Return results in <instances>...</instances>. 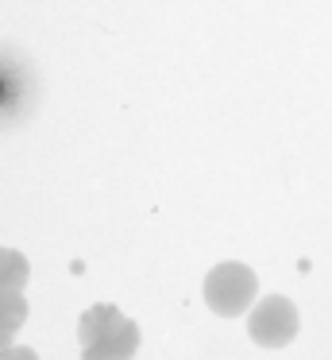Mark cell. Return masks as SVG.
<instances>
[{
  "label": "cell",
  "instance_id": "cell-1",
  "mask_svg": "<svg viewBox=\"0 0 332 360\" xmlns=\"http://www.w3.org/2000/svg\"><path fill=\"white\" fill-rule=\"evenodd\" d=\"M77 341H81V360H131L139 349V326L124 318L116 306L97 302L77 321Z\"/></svg>",
  "mask_w": 332,
  "mask_h": 360
},
{
  "label": "cell",
  "instance_id": "cell-2",
  "mask_svg": "<svg viewBox=\"0 0 332 360\" xmlns=\"http://www.w3.org/2000/svg\"><path fill=\"white\" fill-rule=\"evenodd\" d=\"M255 295H259V279L247 264H236V259H224L213 271L205 275V302L213 314L220 318H239V314L251 310Z\"/></svg>",
  "mask_w": 332,
  "mask_h": 360
},
{
  "label": "cell",
  "instance_id": "cell-3",
  "mask_svg": "<svg viewBox=\"0 0 332 360\" xmlns=\"http://www.w3.org/2000/svg\"><path fill=\"white\" fill-rule=\"evenodd\" d=\"M298 306L286 295H267L251 314H247V333H251L255 345L263 349H286V345L298 337Z\"/></svg>",
  "mask_w": 332,
  "mask_h": 360
},
{
  "label": "cell",
  "instance_id": "cell-4",
  "mask_svg": "<svg viewBox=\"0 0 332 360\" xmlns=\"http://www.w3.org/2000/svg\"><path fill=\"white\" fill-rule=\"evenodd\" d=\"M27 287V259L12 248H0V295L4 290H23Z\"/></svg>",
  "mask_w": 332,
  "mask_h": 360
},
{
  "label": "cell",
  "instance_id": "cell-5",
  "mask_svg": "<svg viewBox=\"0 0 332 360\" xmlns=\"http://www.w3.org/2000/svg\"><path fill=\"white\" fill-rule=\"evenodd\" d=\"M4 360H39V356H35L31 349H23V345H8Z\"/></svg>",
  "mask_w": 332,
  "mask_h": 360
},
{
  "label": "cell",
  "instance_id": "cell-6",
  "mask_svg": "<svg viewBox=\"0 0 332 360\" xmlns=\"http://www.w3.org/2000/svg\"><path fill=\"white\" fill-rule=\"evenodd\" d=\"M4 352H8V345H0V360H4Z\"/></svg>",
  "mask_w": 332,
  "mask_h": 360
}]
</instances>
